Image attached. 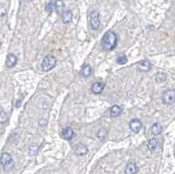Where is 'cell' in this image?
<instances>
[{
	"label": "cell",
	"mask_w": 175,
	"mask_h": 174,
	"mask_svg": "<svg viewBox=\"0 0 175 174\" xmlns=\"http://www.w3.org/2000/svg\"><path fill=\"white\" fill-rule=\"evenodd\" d=\"M117 44V35L113 31L107 32L102 39V46L104 51H112Z\"/></svg>",
	"instance_id": "1"
},
{
	"label": "cell",
	"mask_w": 175,
	"mask_h": 174,
	"mask_svg": "<svg viewBox=\"0 0 175 174\" xmlns=\"http://www.w3.org/2000/svg\"><path fill=\"white\" fill-rule=\"evenodd\" d=\"M56 62H57V60L53 55H52V54L46 55L42 61V64H41L42 70L45 72L50 71L55 67Z\"/></svg>",
	"instance_id": "2"
},
{
	"label": "cell",
	"mask_w": 175,
	"mask_h": 174,
	"mask_svg": "<svg viewBox=\"0 0 175 174\" xmlns=\"http://www.w3.org/2000/svg\"><path fill=\"white\" fill-rule=\"evenodd\" d=\"M99 13L97 11H93L90 13L89 17V25L92 30H97L100 26V20H99Z\"/></svg>",
	"instance_id": "3"
},
{
	"label": "cell",
	"mask_w": 175,
	"mask_h": 174,
	"mask_svg": "<svg viewBox=\"0 0 175 174\" xmlns=\"http://www.w3.org/2000/svg\"><path fill=\"white\" fill-rule=\"evenodd\" d=\"M162 102L165 104H173L175 102V90L168 89L162 96Z\"/></svg>",
	"instance_id": "4"
},
{
	"label": "cell",
	"mask_w": 175,
	"mask_h": 174,
	"mask_svg": "<svg viewBox=\"0 0 175 174\" xmlns=\"http://www.w3.org/2000/svg\"><path fill=\"white\" fill-rule=\"evenodd\" d=\"M74 150L75 152V154L78 155V156H84L88 153L89 151V149L88 147L83 144L82 143H78L75 145L74 147Z\"/></svg>",
	"instance_id": "5"
},
{
	"label": "cell",
	"mask_w": 175,
	"mask_h": 174,
	"mask_svg": "<svg viewBox=\"0 0 175 174\" xmlns=\"http://www.w3.org/2000/svg\"><path fill=\"white\" fill-rule=\"evenodd\" d=\"M0 161H1L2 165L5 167V169H7L9 166H11L13 165V158L9 153L5 152L1 156V160Z\"/></svg>",
	"instance_id": "6"
},
{
	"label": "cell",
	"mask_w": 175,
	"mask_h": 174,
	"mask_svg": "<svg viewBox=\"0 0 175 174\" xmlns=\"http://www.w3.org/2000/svg\"><path fill=\"white\" fill-rule=\"evenodd\" d=\"M129 125H130V129L133 132L137 133L142 128V122L139 119H132L129 123Z\"/></svg>",
	"instance_id": "7"
},
{
	"label": "cell",
	"mask_w": 175,
	"mask_h": 174,
	"mask_svg": "<svg viewBox=\"0 0 175 174\" xmlns=\"http://www.w3.org/2000/svg\"><path fill=\"white\" fill-rule=\"evenodd\" d=\"M151 68V64L149 60H142L137 63V70L139 72H148Z\"/></svg>",
	"instance_id": "8"
},
{
	"label": "cell",
	"mask_w": 175,
	"mask_h": 174,
	"mask_svg": "<svg viewBox=\"0 0 175 174\" xmlns=\"http://www.w3.org/2000/svg\"><path fill=\"white\" fill-rule=\"evenodd\" d=\"M18 62V58L13 54V53H9L6 57V61H5V65L8 68H12Z\"/></svg>",
	"instance_id": "9"
},
{
	"label": "cell",
	"mask_w": 175,
	"mask_h": 174,
	"mask_svg": "<svg viewBox=\"0 0 175 174\" xmlns=\"http://www.w3.org/2000/svg\"><path fill=\"white\" fill-rule=\"evenodd\" d=\"M74 136H75V132L69 127H67V128H65V129L62 130V136L66 140H68V141L71 140L72 138L74 137Z\"/></svg>",
	"instance_id": "10"
},
{
	"label": "cell",
	"mask_w": 175,
	"mask_h": 174,
	"mask_svg": "<svg viewBox=\"0 0 175 174\" xmlns=\"http://www.w3.org/2000/svg\"><path fill=\"white\" fill-rule=\"evenodd\" d=\"M104 85L101 82H96L92 85V88H91V90L92 92L95 94V95H99L101 94L103 91H104Z\"/></svg>",
	"instance_id": "11"
},
{
	"label": "cell",
	"mask_w": 175,
	"mask_h": 174,
	"mask_svg": "<svg viewBox=\"0 0 175 174\" xmlns=\"http://www.w3.org/2000/svg\"><path fill=\"white\" fill-rule=\"evenodd\" d=\"M137 171V168L135 163H128L126 168H125V171H124V173L125 174H136Z\"/></svg>",
	"instance_id": "12"
},
{
	"label": "cell",
	"mask_w": 175,
	"mask_h": 174,
	"mask_svg": "<svg viewBox=\"0 0 175 174\" xmlns=\"http://www.w3.org/2000/svg\"><path fill=\"white\" fill-rule=\"evenodd\" d=\"M151 134L153 136L160 135L161 132H162V126H161V124L159 123H155L151 126Z\"/></svg>",
	"instance_id": "13"
},
{
	"label": "cell",
	"mask_w": 175,
	"mask_h": 174,
	"mask_svg": "<svg viewBox=\"0 0 175 174\" xmlns=\"http://www.w3.org/2000/svg\"><path fill=\"white\" fill-rule=\"evenodd\" d=\"M122 108L118 105H114L111 109H110V116L111 117H117L121 113H122Z\"/></svg>",
	"instance_id": "14"
},
{
	"label": "cell",
	"mask_w": 175,
	"mask_h": 174,
	"mask_svg": "<svg viewBox=\"0 0 175 174\" xmlns=\"http://www.w3.org/2000/svg\"><path fill=\"white\" fill-rule=\"evenodd\" d=\"M72 18H73V13L71 11H69V10L65 11L62 14V22L64 24H68L69 22H71Z\"/></svg>",
	"instance_id": "15"
},
{
	"label": "cell",
	"mask_w": 175,
	"mask_h": 174,
	"mask_svg": "<svg viewBox=\"0 0 175 174\" xmlns=\"http://www.w3.org/2000/svg\"><path fill=\"white\" fill-rule=\"evenodd\" d=\"M81 74L83 77H89L91 75V67L89 65H84L82 67Z\"/></svg>",
	"instance_id": "16"
},
{
	"label": "cell",
	"mask_w": 175,
	"mask_h": 174,
	"mask_svg": "<svg viewBox=\"0 0 175 174\" xmlns=\"http://www.w3.org/2000/svg\"><path fill=\"white\" fill-rule=\"evenodd\" d=\"M97 139L100 142H104L107 136V130L104 129V128H101V129L98 130L97 132Z\"/></svg>",
	"instance_id": "17"
},
{
	"label": "cell",
	"mask_w": 175,
	"mask_h": 174,
	"mask_svg": "<svg viewBox=\"0 0 175 174\" xmlns=\"http://www.w3.org/2000/svg\"><path fill=\"white\" fill-rule=\"evenodd\" d=\"M158 146H159V142H158V140L155 139V138H152V139L149 140L148 144H147L148 149H149L150 150H151V151L155 150L156 149L158 148Z\"/></svg>",
	"instance_id": "18"
},
{
	"label": "cell",
	"mask_w": 175,
	"mask_h": 174,
	"mask_svg": "<svg viewBox=\"0 0 175 174\" xmlns=\"http://www.w3.org/2000/svg\"><path fill=\"white\" fill-rule=\"evenodd\" d=\"M166 79H167V76H166V74H164V73H158L155 76L156 82H159H159H166Z\"/></svg>",
	"instance_id": "19"
},
{
	"label": "cell",
	"mask_w": 175,
	"mask_h": 174,
	"mask_svg": "<svg viewBox=\"0 0 175 174\" xmlns=\"http://www.w3.org/2000/svg\"><path fill=\"white\" fill-rule=\"evenodd\" d=\"M127 61H128V59H127V56L124 53H121L120 55L117 56V62L118 64L124 65L127 63Z\"/></svg>",
	"instance_id": "20"
},
{
	"label": "cell",
	"mask_w": 175,
	"mask_h": 174,
	"mask_svg": "<svg viewBox=\"0 0 175 174\" xmlns=\"http://www.w3.org/2000/svg\"><path fill=\"white\" fill-rule=\"evenodd\" d=\"M63 6H64V5H63V2L61 0H56L54 2V9H56L58 13H60Z\"/></svg>",
	"instance_id": "21"
},
{
	"label": "cell",
	"mask_w": 175,
	"mask_h": 174,
	"mask_svg": "<svg viewBox=\"0 0 175 174\" xmlns=\"http://www.w3.org/2000/svg\"><path fill=\"white\" fill-rule=\"evenodd\" d=\"M38 150H39V146L36 145L35 143H33V144L29 147V155L34 156V155L37 154Z\"/></svg>",
	"instance_id": "22"
},
{
	"label": "cell",
	"mask_w": 175,
	"mask_h": 174,
	"mask_svg": "<svg viewBox=\"0 0 175 174\" xmlns=\"http://www.w3.org/2000/svg\"><path fill=\"white\" fill-rule=\"evenodd\" d=\"M53 10H54V2L53 0H50L46 5V11L48 13H52Z\"/></svg>",
	"instance_id": "23"
},
{
	"label": "cell",
	"mask_w": 175,
	"mask_h": 174,
	"mask_svg": "<svg viewBox=\"0 0 175 174\" xmlns=\"http://www.w3.org/2000/svg\"><path fill=\"white\" fill-rule=\"evenodd\" d=\"M7 121H8V116L4 110H2L0 112V123H2V124L6 123Z\"/></svg>",
	"instance_id": "24"
},
{
	"label": "cell",
	"mask_w": 175,
	"mask_h": 174,
	"mask_svg": "<svg viewBox=\"0 0 175 174\" xmlns=\"http://www.w3.org/2000/svg\"><path fill=\"white\" fill-rule=\"evenodd\" d=\"M6 13V9L4 5H0V17L4 16Z\"/></svg>",
	"instance_id": "25"
}]
</instances>
